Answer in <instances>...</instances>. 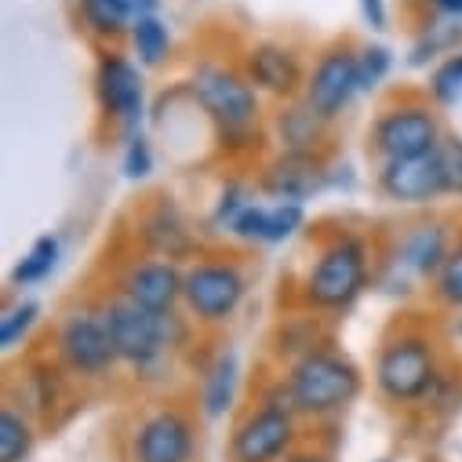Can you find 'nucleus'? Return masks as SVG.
I'll return each instance as SVG.
<instances>
[{
    "mask_svg": "<svg viewBox=\"0 0 462 462\" xmlns=\"http://www.w3.org/2000/svg\"><path fill=\"white\" fill-rule=\"evenodd\" d=\"M408 259L422 270V273H430V270H437V266H444L440 259H448L444 255V234L440 229H419V234L408 241Z\"/></svg>",
    "mask_w": 462,
    "mask_h": 462,
    "instance_id": "23",
    "label": "nucleus"
},
{
    "mask_svg": "<svg viewBox=\"0 0 462 462\" xmlns=\"http://www.w3.org/2000/svg\"><path fill=\"white\" fill-rule=\"evenodd\" d=\"M383 189L393 200L404 204H422L430 197H437L444 186V168H440V153H426V157H404V161H390L383 171Z\"/></svg>",
    "mask_w": 462,
    "mask_h": 462,
    "instance_id": "11",
    "label": "nucleus"
},
{
    "mask_svg": "<svg viewBox=\"0 0 462 462\" xmlns=\"http://www.w3.org/2000/svg\"><path fill=\"white\" fill-rule=\"evenodd\" d=\"M84 15L98 33H117L128 23H135L125 0H84Z\"/></svg>",
    "mask_w": 462,
    "mask_h": 462,
    "instance_id": "21",
    "label": "nucleus"
},
{
    "mask_svg": "<svg viewBox=\"0 0 462 462\" xmlns=\"http://www.w3.org/2000/svg\"><path fill=\"white\" fill-rule=\"evenodd\" d=\"M437 153H440V168H444V186L455 189V193H462V143L451 139Z\"/></svg>",
    "mask_w": 462,
    "mask_h": 462,
    "instance_id": "28",
    "label": "nucleus"
},
{
    "mask_svg": "<svg viewBox=\"0 0 462 462\" xmlns=\"http://www.w3.org/2000/svg\"><path fill=\"white\" fill-rule=\"evenodd\" d=\"M106 328L113 338V350L128 365H150L161 346H164V331H161V313H150L143 306H135L132 299L113 302L106 313Z\"/></svg>",
    "mask_w": 462,
    "mask_h": 462,
    "instance_id": "5",
    "label": "nucleus"
},
{
    "mask_svg": "<svg viewBox=\"0 0 462 462\" xmlns=\"http://www.w3.org/2000/svg\"><path fill=\"white\" fill-rule=\"evenodd\" d=\"M365 277H368V263H365V248L354 241V237H346V241H335L317 270L310 273V299L320 306V310H342V306H350L361 288H365Z\"/></svg>",
    "mask_w": 462,
    "mask_h": 462,
    "instance_id": "2",
    "label": "nucleus"
},
{
    "mask_svg": "<svg viewBox=\"0 0 462 462\" xmlns=\"http://www.w3.org/2000/svg\"><path fill=\"white\" fill-rule=\"evenodd\" d=\"M234 386H237V361H234V354H226V357H218V365L211 368V379H208V397H204L208 415H222L229 408Z\"/></svg>",
    "mask_w": 462,
    "mask_h": 462,
    "instance_id": "19",
    "label": "nucleus"
},
{
    "mask_svg": "<svg viewBox=\"0 0 462 462\" xmlns=\"http://www.w3.org/2000/svg\"><path fill=\"white\" fill-rule=\"evenodd\" d=\"M98 95L117 117H135V113L143 109V80L125 59H102Z\"/></svg>",
    "mask_w": 462,
    "mask_h": 462,
    "instance_id": "15",
    "label": "nucleus"
},
{
    "mask_svg": "<svg viewBox=\"0 0 462 462\" xmlns=\"http://www.w3.org/2000/svg\"><path fill=\"white\" fill-rule=\"evenodd\" d=\"M248 69H252V80L273 95H291L299 88V62L288 48H277V44L255 48L248 59Z\"/></svg>",
    "mask_w": 462,
    "mask_h": 462,
    "instance_id": "17",
    "label": "nucleus"
},
{
    "mask_svg": "<svg viewBox=\"0 0 462 462\" xmlns=\"http://www.w3.org/2000/svg\"><path fill=\"white\" fill-rule=\"evenodd\" d=\"M33 448V433L30 422L15 411H0V462H23Z\"/></svg>",
    "mask_w": 462,
    "mask_h": 462,
    "instance_id": "18",
    "label": "nucleus"
},
{
    "mask_svg": "<svg viewBox=\"0 0 462 462\" xmlns=\"http://www.w3.org/2000/svg\"><path fill=\"white\" fill-rule=\"evenodd\" d=\"M361 91L357 84V59L350 51H331L320 59L310 88H306V106L317 117H335V113Z\"/></svg>",
    "mask_w": 462,
    "mask_h": 462,
    "instance_id": "10",
    "label": "nucleus"
},
{
    "mask_svg": "<svg viewBox=\"0 0 462 462\" xmlns=\"http://www.w3.org/2000/svg\"><path fill=\"white\" fill-rule=\"evenodd\" d=\"M386 69H390V51H386V48H368V51L357 59V84H361V91L375 88V84L386 77Z\"/></svg>",
    "mask_w": 462,
    "mask_h": 462,
    "instance_id": "26",
    "label": "nucleus"
},
{
    "mask_svg": "<svg viewBox=\"0 0 462 462\" xmlns=\"http://www.w3.org/2000/svg\"><path fill=\"white\" fill-rule=\"evenodd\" d=\"M55 259H59V245H55L51 237H41V241L30 248V255H26V259L15 266V281H19V284H33V281H44V277L51 273Z\"/></svg>",
    "mask_w": 462,
    "mask_h": 462,
    "instance_id": "22",
    "label": "nucleus"
},
{
    "mask_svg": "<svg viewBox=\"0 0 462 462\" xmlns=\"http://www.w3.org/2000/svg\"><path fill=\"white\" fill-rule=\"evenodd\" d=\"M132 41H135V51H139V59H143L146 66L164 62V55H168V30H164L153 15L132 23Z\"/></svg>",
    "mask_w": 462,
    "mask_h": 462,
    "instance_id": "20",
    "label": "nucleus"
},
{
    "mask_svg": "<svg viewBox=\"0 0 462 462\" xmlns=\"http://www.w3.org/2000/svg\"><path fill=\"white\" fill-rule=\"evenodd\" d=\"M433 95H437L440 102H455V98H462V55L448 59V62L433 73Z\"/></svg>",
    "mask_w": 462,
    "mask_h": 462,
    "instance_id": "25",
    "label": "nucleus"
},
{
    "mask_svg": "<svg viewBox=\"0 0 462 462\" xmlns=\"http://www.w3.org/2000/svg\"><path fill=\"white\" fill-rule=\"evenodd\" d=\"M433 5L440 12H448V15H462V0H433Z\"/></svg>",
    "mask_w": 462,
    "mask_h": 462,
    "instance_id": "32",
    "label": "nucleus"
},
{
    "mask_svg": "<svg viewBox=\"0 0 462 462\" xmlns=\"http://www.w3.org/2000/svg\"><path fill=\"white\" fill-rule=\"evenodd\" d=\"M320 186V168L310 153H288L266 171V189L281 200H299Z\"/></svg>",
    "mask_w": 462,
    "mask_h": 462,
    "instance_id": "16",
    "label": "nucleus"
},
{
    "mask_svg": "<svg viewBox=\"0 0 462 462\" xmlns=\"http://www.w3.org/2000/svg\"><path fill=\"white\" fill-rule=\"evenodd\" d=\"M379 386L390 401H419L433 386V354L422 338H397L379 357Z\"/></svg>",
    "mask_w": 462,
    "mask_h": 462,
    "instance_id": "3",
    "label": "nucleus"
},
{
    "mask_svg": "<svg viewBox=\"0 0 462 462\" xmlns=\"http://www.w3.org/2000/svg\"><path fill=\"white\" fill-rule=\"evenodd\" d=\"M193 91L226 132H245L255 121V91L237 73L222 66H204L193 77Z\"/></svg>",
    "mask_w": 462,
    "mask_h": 462,
    "instance_id": "4",
    "label": "nucleus"
},
{
    "mask_svg": "<svg viewBox=\"0 0 462 462\" xmlns=\"http://www.w3.org/2000/svg\"><path fill=\"white\" fill-rule=\"evenodd\" d=\"M125 168H128V175H132V179H143V175H150V150H146V143H143V139H135V143H132Z\"/></svg>",
    "mask_w": 462,
    "mask_h": 462,
    "instance_id": "29",
    "label": "nucleus"
},
{
    "mask_svg": "<svg viewBox=\"0 0 462 462\" xmlns=\"http://www.w3.org/2000/svg\"><path fill=\"white\" fill-rule=\"evenodd\" d=\"M189 455H193V433L182 415L161 411L139 430L135 440L139 462H189Z\"/></svg>",
    "mask_w": 462,
    "mask_h": 462,
    "instance_id": "12",
    "label": "nucleus"
},
{
    "mask_svg": "<svg viewBox=\"0 0 462 462\" xmlns=\"http://www.w3.org/2000/svg\"><path fill=\"white\" fill-rule=\"evenodd\" d=\"M437 288H440V295H444L448 302L462 306V248H458V252H451V255L444 259L440 277H437Z\"/></svg>",
    "mask_w": 462,
    "mask_h": 462,
    "instance_id": "27",
    "label": "nucleus"
},
{
    "mask_svg": "<svg viewBox=\"0 0 462 462\" xmlns=\"http://www.w3.org/2000/svg\"><path fill=\"white\" fill-rule=\"evenodd\" d=\"M182 295V277L168 263H146L128 277V299L150 313H168Z\"/></svg>",
    "mask_w": 462,
    "mask_h": 462,
    "instance_id": "13",
    "label": "nucleus"
},
{
    "mask_svg": "<svg viewBox=\"0 0 462 462\" xmlns=\"http://www.w3.org/2000/svg\"><path fill=\"white\" fill-rule=\"evenodd\" d=\"M291 415L284 408H263L252 419H245V426L229 440V458L234 462H277L284 455V448L291 444Z\"/></svg>",
    "mask_w": 462,
    "mask_h": 462,
    "instance_id": "6",
    "label": "nucleus"
},
{
    "mask_svg": "<svg viewBox=\"0 0 462 462\" xmlns=\"http://www.w3.org/2000/svg\"><path fill=\"white\" fill-rule=\"evenodd\" d=\"M302 226V204L295 200H281L277 208H245L237 218H234V229L248 241H284L291 237L295 229Z\"/></svg>",
    "mask_w": 462,
    "mask_h": 462,
    "instance_id": "14",
    "label": "nucleus"
},
{
    "mask_svg": "<svg viewBox=\"0 0 462 462\" xmlns=\"http://www.w3.org/2000/svg\"><path fill=\"white\" fill-rule=\"evenodd\" d=\"M365 5V15H368V23L375 26V30H383L386 26V12H383V0H361Z\"/></svg>",
    "mask_w": 462,
    "mask_h": 462,
    "instance_id": "30",
    "label": "nucleus"
},
{
    "mask_svg": "<svg viewBox=\"0 0 462 462\" xmlns=\"http://www.w3.org/2000/svg\"><path fill=\"white\" fill-rule=\"evenodd\" d=\"M33 317H37V302H23V306L8 310V317L0 320V342H5V350H12V346L30 331Z\"/></svg>",
    "mask_w": 462,
    "mask_h": 462,
    "instance_id": "24",
    "label": "nucleus"
},
{
    "mask_svg": "<svg viewBox=\"0 0 462 462\" xmlns=\"http://www.w3.org/2000/svg\"><path fill=\"white\" fill-rule=\"evenodd\" d=\"M291 462H320V458H310V455H302V458H291Z\"/></svg>",
    "mask_w": 462,
    "mask_h": 462,
    "instance_id": "33",
    "label": "nucleus"
},
{
    "mask_svg": "<svg viewBox=\"0 0 462 462\" xmlns=\"http://www.w3.org/2000/svg\"><path fill=\"white\" fill-rule=\"evenodd\" d=\"M62 354L77 372H88V375L106 372L113 361H117L106 317H91V313L69 317L62 328Z\"/></svg>",
    "mask_w": 462,
    "mask_h": 462,
    "instance_id": "9",
    "label": "nucleus"
},
{
    "mask_svg": "<svg viewBox=\"0 0 462 462\" xmlns=\"http://www.w3.org/2000/svg\"><path fill=\"white\" fill-rule=\"evenodd\" d=\"M182 295L197 317L222 320L237 310V302L245 295V281L229 266H197L182 277Z\"/></svg>",
    "mask_w": 462,
    "mask_h": 462,
    "instance_id": "7",
    "label": "nucleus"
},
{
    "mask_svg": "<svg viewBox=\"0 0 462 462\" xmlns=\"http://www.w3.org/2000/svg\"><path fill=\"white\" fill-rule=\"evenodd\" d=\"M128 5V12H132V19L139 23V19H146V15H153V8H157V0H125Z\"/></svg>",
    "mask_w": 462,
    "mask_h": 462,
    "instance_id": "31",
    "label": "nucleus"
},
{
    "mask_svg": "<svg viewBox=\"0 0 462 462\" xmlns=\"http://www.w3.org/2000/svg\"><path fill=\"white\" fill-rule=\"evenodd\" d=\"M288 386H291L295 408L310 415H328L346 408L361 393V375L350 361H342L335 354H310L295 365Z\"/></svg>",
    "mask_w": 462,
    "mask_h": 462,
    "instance_id": "1",
    "label": "nucleus"
},
{
    "mask_svg": "<svg viewBox=\"0 0 462 462\" xmlns=\"http://www.w3.org/2000/svg\"><path fill=\"white\" fill-rule=\"evenodd\" d=\"M375 143L390 161L437 153V121L426 109H393L375 125Z\"/></svg>",
    "mask_w": 462,
    "mask_h": 462,
    "instance_id": "8",
    "label": "nucleus"
}]
</instances>
